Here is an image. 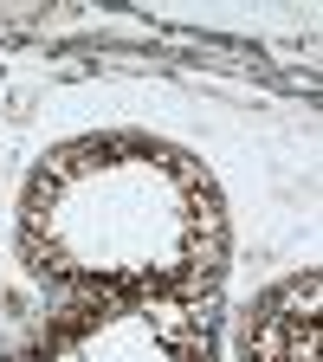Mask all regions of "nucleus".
Segmentation results:
<instances>
[{"label":"nucleus","mask_w":323,"mask_h":362,"mask_svg":"<svg viewBox=\"0 0 323 362\" xmlns=\"http://www.w3.org/2000/svg\"><path fill=\"white\" fill-rule=\"evenodd\" d=\"M20 246L39 279L136 304L213 291L226 226L194 156L149 136H84L33 168Z\"/></svg>","instance_id":"f257e3e1"},{"label":"nucleus","mask_w":323,"mask_h":362,"mask_svg":"<svg viewBox=\"0 0 323 362\" xmlns=\"http://www.w3.org/2000/svg\"><path fill=\"white\" fill-rule=\"evenodd\" d=\"M317 272H298V279L271 285L246 324V362H323L317 356Z\"/></svg>","instance_id":"f03ea898"}]
</instances>
